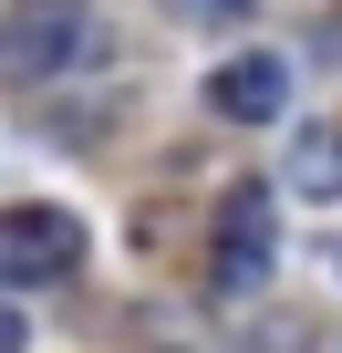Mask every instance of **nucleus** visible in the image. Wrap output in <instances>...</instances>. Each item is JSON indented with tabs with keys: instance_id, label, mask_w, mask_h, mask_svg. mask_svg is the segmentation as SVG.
Segmentation results:
<instances>
[{
	"instance_id": "nucleus-1",
	"label": "nucleus",
	"mask_w": 342,
	"mask_h": 353,
	"mask_svg": "<svg viewBox=\"0 0 342 353\" xmlns=\"http://www.w3.org/2000/svg\"><path fill=\"white\" fill-rule=\"evenodd\" d=\"M114 42L94 21V0H21L0 21V73L11 83H63V73H104Z\"/></svg>"
},
{
	"instance_id": "nucleus-2",
	"label": "nucleus",
	"mask_w": 342,
	"mask_h": 353,
	"mask_svg": "<svg viewBox=\"0 0 342 353\" xmlns=\"http://www.w3.org/2000/svg\"><path fill=\"white\" fill-rule=\"evenodd\" d=\"M83 260V219L73 208H0V281H63Z\"/></svg>"
},
{
	"instance_id": "nucleus-3",
	"label": "nucleus",
	"mask_w": 342,
	"mask_h": 353,
	"mask_svg": "<svg viewBox=\"0 0 342 353\" xmlns=\"http://www.w3.org/2000/svg\"><path fill=\"white\" fill-rule=\"evenodd\" d=\"M208 114H228V125H270V114H290V63H280V52H239V63H218V73H208Z\"/></svg>"
},
{
	"instance_id": "nucleus-4",
	"label": "nucleus",
	"mask_w": 342,
	"mask_h": 353,
	"mask_svg": "<svg viewBox=\"0 0 342 353\" xmlns=\"http://www.w3.org/2000/svg\"><path fill=\"white\" fill-rule=\"evenodd\" d=\"M270 270V188L249 176V188H228V208H218V291H249Z\"/></svg>"
},
{
	"instance_id": "nucleus-5",
	"label": "nucleus",
	"mask_w": 342,
	"mask_h": 353,
	"mask_svg": "<svg viewBox=\"0 0 342 353\" xmlns=\"http://www.w3.org/2000/svg\"><path fill=\"white\" fill-rule=\"evenodd\" d=\"M290 198H342V125H311L290 145Z\"/></svg>"
},
{
	"instance_id": "nucleus-6",
	"label": "nucleus",
	"mask_w": 342,
	"mask_h": 353,
	"mask_svg": "<svg viewBox=\"0 0 342 353\" xmlns=\"http://www.w3.org/2000/svg\"><path fill=\"white\" fill-rule=\"evenodd\" d=\"M166 11H187V21H239L249 0H166Z\"/></svg>"
},
{
	"instance_id": "nucleus-7",
	"label": "nucleus",
	"mask_w": 342,
	"mask_h": 353,
	"mask_svg": "<svg viewBox=\"0 0 342 353\" xmlns=\"http://www.w3.org/2000/svg\"><path fill=\"white\" fill-rule=\"evenodd\" d=\"M21 343H32V322H21V312H0V353H21Z\"/></svg>"
}]
</instances>
